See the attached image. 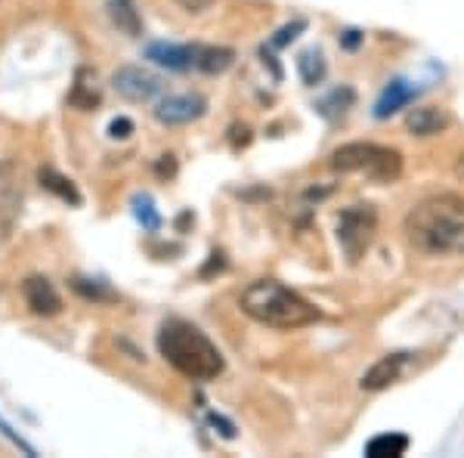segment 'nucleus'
I'll return each instance as SVG.
<instances>
[{"instance_id": "1", "label": "nucleus", "mask_w": 464, "mask_h": 458, "mask_svg": "<svg viewBox=\"0 0 464 458\" xmlns=\"http://www.w3.org/2000/svg\"><path fill=\"white\" fill-rule=\"evenodd\" d=\"M409 242L437 258H464V199L455 192L418 201L406 217Z\"/></svg>"}, {"instance_id": "2", "label": "nucleus", "mask_w": 464, "mask_h": 458, "mask_svg": "<svg viewBox=\"0 0 464 458\" xmlns=\"http://www.w3.org/2000/svg\"><path fill=\"white\" fill-rule=\"evenodd\" d=\"M159 353L189 381H214L227 365L211 337L186 319L164 322L159 332Z\"/></svg>"}, {"instance_id": "3", "label": "nucleus", "mask_w": 464, "mask_h": 458, "mask_svg": "<svg viewBox=\"0 0 464 458\" xmlns=\"http://www.w3.org/2000/svg\"><path fill=\"white\" fill-rule=\"evenodd\" d=\"M242 310L251 319H257L260 326L269 328H304L322 319V313L310 300H304L297 291H291L288 285L276 279H257L242 291Z\"/></svg>"}, {"instance_id": "4", "label": "nucleus", "mask_w": 464, "mask_h": 458, "mask_svg": "<svg viewBox=\"0 0 464 458\" xmlns=\"http://www.w3.org/2000/svg\"><path fill=\"white\" fill-rule=\"evenodd\" d=\"M332 168L341 174H365L378 183H391L402 174V155L391 146H378V142H347V146L334 149Z\"/></svg>"}, {"instance_id": "5", "label": "nucleus", "mask_w": 464, "mask_h": 458, "mask_svg": "<svg viewBox=\"0 0 464 458\" xmlns=\"http://www.w3.org/2000/svg\"><path fill=\"white\" fill-rule=\"evenodd\" d=\"M378 232V214L372 205H350L338 217V242L350 264H359L369 251L372 239Z\"/></svg>"}, {"instance_id": "6", "label": "nucleus", "mask_w": 464, "mask_h": 458, "mask_svg": "<svg viewBox=\"0 0 464 458\" xmlns=\"http://www.w3.org/2000/svg\"><path fill=\"white\" fill-rule=\"evenodd\" d=\"M111 87H115L118 96H124L127 102H152L155 96L161 93V78L149 69H140V65H124L111 74Z\"/></svg>"}, {"instance_id": "7", "label": "nucleus", "mask_w": 464, "mask_h": 458, "mask_svg": "<svg viewBox=\"0 0 464 458\" xmlns=\"http://www.w3.org/2000/svg\"><path fill=\"white\" fill-rule=\"evenodd\" d=\"M208 102L205 96L198 93H177V96H164V100L155 106V118L161 124H189L198 122L205 115Z\"/></svg>"}, {"instance_id": "8", "label": "nucleus", "mask_w": 464, "mask_h": 458, "mask_svg": "<svg viewBox=\"0 0 464 458\" xmlns=\"http://www.w3.org/2000/svg\"><path fill=\"white\" fill-rule=\"evenodd\" d=\"M198 44H149L146 59L170 72H189L196 69Z\"/></svg>"}, {"instance_id": "9", "label": "nucleus", "mask_w": 464, "mask_h": 458, "mask_svg": "<svg viewBox=\"0 0 464 458\" xmlns=\"http://www.w3.org/2000/svg\"><path fill=\"white\" fill-rule=\"evenodd\" d=\"M22 295H25V304L32 307V313H37V317H56L63 310V297L53 288V282L44 279V276H28L22 282Z\"/></svg>"}, {"instance_id": "10", "label": "nucleus", "mask_w": 464, "mask_h": 458, "mask_svg": "<svg viewBox=\"0 0 464 458\" xmlns=\"http://www.w3.org/2000/svg\"><path fill=\"white\" fill-rule=\"evenodd\" d=\"M406 363H409V353H391V356L378 359V363L362 375V381H359V387L369 390V394H378V390L391 387L393 381H400L402 365H406Z\"/></svg>"}, {"instance_id": "11", "label": "nucleus", "mask_w": 464, "mask_h": 458, "mask_svg": "<svg viewBox=\"0 0 464 458\" xmlns=\"http://www.w3.org/2000/svg\"><path fill=\"white\" fill-rule=\"evenodd\" d=\"M452 124V118L446 115V109L437 106H418L406 115V131L411 137H437Z\"/></svg>"}, {"instance_id": "12", "label": "nucleus", "mask_w": 464, "mask_h": 458, "mask_svg": "<svg viewBox=\"0 0 464 458\" xmlns=\"http://www.w3.org/2000/svg\"><path fill=\"white\" fill-rule=\"evenodd\" d=\"M415 93L418 90L409 84V81H391V84L384 87V93L378 96V102H375V118H391V115H396L400 109H406L411 100H415Z\"/></svg>"}, {"instance_id": "13", "label": "nucleus", "mask_w": 464, "mask_h": 458, "mask_svg": "<svg viewBox=\"0 0 464 458\" xmlns=\"http://www.w3.org/2000/svg\"><path fill=\"white\" fill-rule=\"evenodd\" d=\"M111 25L127 37H140L143 34V16H140L137 4L133 0H109L106 4Z\"/></svg>"}, {"instance_id": "14", "label": "nucleus", "mask_w": 464, "mask_h": 458, "mask_svg": "<svg viewBox=\"0 0 464 458\" xmlns=\"http://www.w3.org/2000/svg\"><path fill=\"white\" fill-rule=\"evenodd\" d=\"M69 102H72L74 109H81V112H90V109L100 106L102 93H100V87H96V74L93 72H87V69L78 72V78H74V87H72V93H69Z\"/></svg>"}, {"instance_id": "15", "label": "nucleus", "mask_w": 464, "mask_h": 458, "mask_svg": "<svg viewBox=\"0 0 464 458\" xmlns=\"http://www.w3.org/2000/svg\"><path fill=\"white\" fill-rule=\"evenodd\" d=\"M409 449L406 434H378L365 443V455L369 458H402Z\"/></svg>"}, {"instance_id": "16", "label": "nucleus", "mask_w": 464, "mask_h": 458, "mask_svg": "<svg viewBox=\"0 0 464 458\" xmlns=\"http://www.w3.org/2000/svg\"><path fill=\"white\" fill-rule=\"evenodd\" d=\"M232 59H236V54H232L229 47H198L196 69L205 74H220L229 69Z\"/></svg>"}, {"instance_id": "17", "label": "nucleus", "mask_w": 464, "mask_h": 458, "mask_svg": "<svg viewBox=\"0 0 464 458\" xmlns=\"http://www.w3.org/2000/svg\"><path fill=\"white\" fill-rule=\"evenodd\" d=\"M353 102H356L353 90H350V87H338V90H332V93H328L325 100H319V115L328 118V122H334V118L347 115Z\"/></svg>"}, {"instance_id": "18", "label": "nucleus", "mask_w": 464, "mask_h": 458, "mask_svg": "<svg viewBox=\"0 0 464 458\" xmlns=\"http://www.w3.org/2000/svg\"><path fill=\"white\" fill-rule=\"evenodd\" d=\"M37 180H41L44 190H50L53 195H59L63 201H72V205H81V192L74 190V183L69 177L56 174L53 168H41V174H37Z\"/></svg>"}, {"instance_id": "19", "label": "nucleus", "mask_w": 464, "mask_h": 458, "mask_svg": "<svg viewBox=\"0 0 464 458\" xmlns=\"http://www.w3.org/2000/svg\"><path fill=\"white\" fill-rule=\"evenodd\" d=\"M297 72H301L304 84H319L322 78H325V59H322L319 50H306V54L297 56Z\"/></svg>"}, {"instance_id": "20", "label": "nucleus", "mask_w": 464, "mask_h": 458, "mask_svg": "<svg viewBox=\"0 0 464 458\" xmlns=\"http://www.w3.org/2000/svg\"><path fill=\"white\" fill-rule=\"evenodd\" d=\"M72 288L78 291L81 297L96 300V304H100V300H118L115 291H111L109 285H106V282H100V279H81V276H74V279H72Z\"/></svg>"}, {"instance_id": "21", "label": "nucleus", "mask_w": 464, "mask_h": 458, "mask_svg": "<svg viewBox=\"0 0 464 458\" xmlns=\"http://www.w3.org/2000/svg\"><path fill=\"white\" fill-rule=\"evenodd\" d=\"M137 217L143 220V227H146L149 232H155V229L161 227L159 214L152 211V201H149V199H137Z\"/></svg>"}, {"instance_id": "22", "label": "nucleus", "mask_w": 464, "mask_h": 458, "mask_svg": "<svg viewBox=\"0 0 464 458\" xmlns=\"http://www.w3.org/2000/svg\"><path fill=\"white\" fill-rule=\"evenodd\" d=\"M304 28H306V22H291V25H285V28H282L279 34L273 37V41H269V47H285V44H291V41H295V37L301 34Z\"/></svg>"}, {"instance_id": "23", "label": "nucleus", "mask_w": 464, "mask_h": 458, "mask_svg": "<svg viewBox=\"0 0 464 458\" xmlns=\"http://www.w3.org/2000/svg\"><path fill=\"white\" fill-rule=\"evenodd\" d=\"M109 133H111L115 140L130 137V133H133V122H130V118H115V122L109 124Z\"/></svg>"}, {"instance_id": "24", "label": "nucleus", "mask_w": 464, "mask_h": 458, "mask_svg": "<svg viewBox=\"0 0 464 458\" xmlns=\"http://www.w3.org/2000/svg\"><path fill=\"white\" fill-rule=\"evenodd\" d=\"M208 422H211L214 427H220V434H223L227 440L236 437V427H232V424L227 422V418H220V415H214V412H211V415H208Z\"/></svg>"}, {"instance_id": "25", "label": "nucleus", "mask_w": 464, "mask_h": 458, "mask_svg": "<svg viewBox=\"0 0 464 458\" xmlns=\"http://www.w3.org/2000/svg\"><path fill=\"white\" fill-rule=\"evenodd\" d=\"M159 174H161V177H174V174H177V161H174V155H164V159L159 161Z\"/></svg>"}, {"instance_id": "26", "label": "nucleus", "mask_w": 464, "mask_h": 458, "mask_svg": "<svg viewBox=\"0 0 464 458\" xmlns=\"http://www.w3.org/2000/svg\"><path fill=\"white\" fill-rule=\"evenodd\" d=\"M179 4H183L189 13H201V10H208V6H211V0H179Z\"/></svg>"}, {"instance_id": "27", "label": "nucleus", "mask_w": 464, "mask_h": 458, "mask_svg": "<svg viewBox=\"0 0 464 458\" xmlns=\"http://www.w3.org/2000/svg\"><path fill=\"white\" fill-rule=\"evenodd\" d=\"M359 41H362V37H359V32H353V28H350V32H343V47L353 50Z\"/></svg>"}]
</instances>
